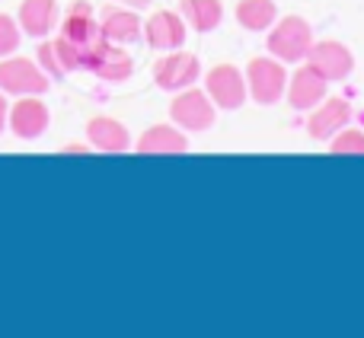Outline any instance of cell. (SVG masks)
Wrapping results in <instances>:
<instances>
[{
  "label": "cell",
  "mask_w": 364,
  "mask_h": 338,
  "mask_svg": "<svg viewBox=\"0 0 364 338\" xmlns=\"http://www.w3.org/2000/svg\"><path fill=\"white\" fill-rule=\"evenodd\" d=\"M314 45V29L304 16H284L275 19L269 29V55L284 64L307 61V51Z\"/></svg>",
  "instance_id": "obj_1"
},
{
  "label": "cell",
  "mask_w": 364,
  "mask_h": 338,
  "mask_svg": "<svg viewBox=\"0 0 364 338\" xmlns=\"http://www.w3.org/2000/svg\"><path fill=\"white\" fill-rule=\"evenodd\" d=\"M246 93L252 96V102L259 106H275L278 99L288 89V70H284V61L265 55V58H252L246 64Z\"/></svg>",
  "instance_id": "obj_2"
},
{
  "label": "cell",
  "mask_w": 364,
  "mask_h": 338,
  "mask_svg": "<svg viewBox=\"0 0 364 338\" xmlns=\"http://www.w3.org/2000/svg\"><path fill=\"white\" fill-rule=\"evenodd\" d=\"M48 80L51 77L29 58L6 55L0 61V93L6 96H16V99L19 96H42L48 89Z\"/></svg>",
  "instance_id": "obj_3"
},
{
  "label": "cell",
  "mask_w": 364,
  "mask_h": 338,
  "mask_svg": "<svg viewBox=\"0 0 364 338\" xmlns=\"http://www.w3.org/2000/svg\"><path fill=\"white\" fill-rule=\"evenodd\" d=\"M214 102L205 89L186 87L173 96L170 102V119L173 125H179L182 131H208L214 125Z\"/></svg>",
  "instance_id": "obj_4"
},
{
  "label": "cell",
  "mask_w": 364,
  "mask_h": 338,
  "mask_svg": "<svg viewBox=\"0 0 364 338\" xmlns=\"http://www.w3.org/2000/svg\"><path fill=\"white\" fill-rule=\"evenodd\" d=\"M58 29H61L58 36L68 38V42L83 55V61H87L90 48H93L96 42H102L100 19L93 16V6H90L87 0H77V4H70V10L64 13V23H58Z\"/></svg>",
  "instance_id": "obj_5"
},
{
  "label": "cell",
  "mask_w": 364,
  "mask_h": 338,
  "mask_svg": "<svg viewBox=\"0 0 364 338\" xmlns=\"http://www.w3.org/2000/svg\"><path fill=\"white\" fill-rule=\"evenodd\" d=\"M205 93L218 109H240L246 102V74L233 64H218L205 74Z\"/></svg>",
  "instance_id": "obj_6"
},
{
  "label": "cell",
  "mask_w": 364,
  "mask_h": 338,
  "mask_svg": "<svg viewBox=\"0 0 364 338\" xmlns=\"http://www.w3.org/2000/svg\"><path fill=\"white\" fill-rule=\"evenodd\" d=\"M198 77H201L198 58L188 55V51H179V48L164 55L154 64V83H157L160 89H166V93H179V89H186V87H195Z\"/></svg>",
  "instance_id": "obj_7"
},
{
  "label": "cell",
  "mask_w": 364,
  "mask_h": 338,
  "mask_svg": "<svg viewBox=\"0 0 364 338\" xmlns=\"http://www.w3.org/2000/svg\"><path fill=\"white\" fill-rule=\"evenodd\" d=\"M83 70L96 74L100 80H106V83H122V80L132 77L134 61H132L128 51H122V45L106 42V38H102V42H96L93 48H90L87 61H83Z\"/></svg>",
  "instance_id": "obj_8"
},
{
  "label": "cell",
  "mask_w": 364,
  "mask_h": 338,
  "mask_svg": "<svg viewBox=\"0 0 364 338\" xmlns=\"http://www.w3.org/2000/svg\"><path fill=\"white\" fill-rule=\"evenodd\" d=\"M352 102L342 96H326L316 109H310L307 119V134L314 141H333L342 128L352 125Z\"/></svg>",
  "instance_id": "obj_9"
},
{
  "label": "cell",
  "mask_w": 364,
  "mask_h": 338,
  "mask_svg": "<svg viewBox=\"0 0 364 338\" xmlns=\"http://www.w3.org/2000/svg\"><path fill=\"white\" fill-rule=\"evenodd\" d=\"M284 96H288V102L294 109L310 112V109H316L329 96V80L314 67V64H301V67L288 77V89H284Z\"/></svg>",
  "instance_id": "obj_10"
},
{
  "label": "cell",
  "mask_w": 364,
  "mask_h": 338,
  "mask_svg": "<svg viewBox=\"0 0 364 338\" xmlns=\"http://www.w3.org/2000/svg\"><path fill=\"white\" fill-rule=\"evenodd\" d=\"M307 64H314L329 83L333 80H348L355 70V58L352 51L346 48L336 38H323V42H314L307 51Z\"/></svg>",
  "instance_id": "obj_11"
},
{
  "label": "cell",
  "mask_w": 364,
  "mask_h": 338,
  "mask_svg": "<svg viewBox=\"0 0 364 338\" xmlns=\"http://www.w3.org/2000/svg\"><path fill=\"white\" fill-rule=\"evenodd\" d=\"M48 121H51V112L42 102V96H19V102H13V109H10L6 125L13 128V134L19 141H36L45 134Z\"/></svg>",
  "instance_id": "obj_12"
},
{
  "label": "cell",
  "mask_w": 364,
  "mask_h": 338,
  "mask_svg": "<svg viewBox=\"0 0 364 338\" xmlns=\"http://www.w3.org/2000/svg\"><path fill=\"white\" fill-rule=\"evenodd\" d=\"M144 38L154 51H176L186 42V19L182 13L173 10H157L151 19L144 23Z\"/></svg>",
  "instance_id": "obj_13"
},
{
  "label": "cell",
  "mask_w": 364,
  "mask_h": 338,
  "mask_svg": "<svg viewBox=\"0 0 364 338\" xmlns=\"http://www.w3.org/2000/svg\"><path fill=\"white\" fill-rule=\"evenodd\" d=\"M100 29H102V38H106V42H115V45H132L144 36V23L138 19V10L122 6V4H112L102 10Z\"/></svg>",
  "instance_id": "obj_14"
},
{
  "label": "cell",
  "mask_w": 364,
  "mask_h": 338,
  "mask_svg": "<svg viewBox=\"0 0 364 338\" xmlns=\"http://www.w3.org/2000/svg\"><path fill=\"white\" fill-rule=\"evenodd\" d=\"M19 29L32 38H48L61 23L58 0H23L19 4Z\"/></svg>",
  "instance_id": "obj_15"
},
{
  "label": "cell",
  "mask_w": 364,
  "mask_h": 338,
  "mask_svg": "<svg viewBox=\"0 0 364 338\" xmlns=\"http://www.w3.org/2000/svg\"><path fill=\"white\" fill-rule=\"evenodd\" d=\"M186 151L188 138L179 125H154L138 138V153H147V157H176V153Z\"/></svg>",
  "instance_id": "obj_16"
},
{
  "label": "cell",
  "mask_w": 364,
  "mask_h": 338,
  "mask_svg": "<svg viewBox=\"0 0 364 338\" xmlns=\"http://www.w3.org/2000/svg\"><path fill=\"white\" fill-rule=\"evenodd\" d=\"M87 141H90V147H96V151H102V153H125L128 147H132V134H128V128L122 125V121L109 119V115H96V119H90Z\"/></svg>",
  "instance_id": "obj_17"
},
{
  "label": "cell",
  "mask_w": 364,
  "mask_h": 338,
  "mask_svg": "<svg viewBox=\"0 0 364 338\" xmlns=\"http://www.w3.org/2000/svg\"><path fill=\"white\" fill-rule=\"evenodd\" d=\"M179 13L186 26L195 32H211L224 23V4L220 0H179Z\"/></svg>",
  "instance_id": "obj_18"
},
{
  "label": "cell",
  "mask_w": 364,
  "mask_h": 338,
  "mask_svg": "<svg viewBox=\"0 0 364 338\" xmlns=\"http://www.w3.org/2000/svg\"><path fill=\"white\" fill-rule=\"evenodd\" d=\"M278 19L275 0H240L237 4V23L250 32H265Z\"/></svg>",
  "instance_id": "obj_19"
},
{
  "label": "cell",
  "mask_w": 364,
  "mask_h": 338,
  "mask_svg": "<svg viewBox=\"0 0 364 338\" xmlns=\"http://www.w3.org/2000/svg\"><path fill=\"white\" fill-rule=\"evenodd\" d=\"M329 151L339 153V157H361L364 153V131H358V128H342V131L329 141Z\"/></svg>",
  "instance_id": "obj_20"
},
{
  "label": "cell",
  "mask_w": 364,
  "mask_h": 338,
  "mask_svg": "<svg viewBox=\"0 0 364 338\" xmlns=\"http://www.w3.org/2000/svg\"><path fill=\"white\" fill-rule=\"evenodd\" d=\"M19 38H23L19 23L13 16H6V13H0V58L13 55L19 48Z\"/></svg>",
  "instance_id": "obj_21"
},
{
  "label": "cell",
  "mask_w": 364,
  "mask_h": 338,
  "mask_svg": "<svg viewBox=\"0 0 364 338\" xmlns=\"http://www.w3.org/2000/svg\"><path fill=\"white\" fill-rule=\"evenodd\" d=\"M38 67L45 70L48 77H64V67H61V61H58V51H55V42H45L42 38V45H38Z\"/></svg>",
  "instance_id": "obj_22"
},
{
  "label": "cell",
  "mask_w": 364,
  "mask_h": 338,
  "mask_svg": "<svg viewBox=\"0 0 364 338\" xmlns=\"http://www.w3.org/2000/svg\"><path fill=\"white\" fill-rule=\"evenodd\" d=\"M6 119H10V106H6V93H0V134L6 128Z\"/></svg>",
  "instance_id": "obj_23"
},
{
  "label": "cell",
  "mask_w": 364,
  "mask_h": 338,
  "mask_svg": "<svg viewBox=\"0 0 364 338\" xmlns=\"http://www.w3.org/2000/svg\"><path fill=\"white\" fill-rule=\"evenodd\" d=\"M61 153H68V157H83V153H90V147H83V144H68Z\"/></svg>",
  "instance_id": "obj_24"
},
{
  "label": "cell",
  "mask_w": 364,
  "mask_h": 338,
  "mask_svg": "<svg viewBox=\"0 0 364 338\" xmlns=\"http://www.w3.org/2000/svg\"><path fill=\"white\" fill-rule=\"evenodd\" d=\"M112 4H122V6H132V10H144L151 0H112Z\"/></svg>",
  "instance_id": "obj_25"
}]
</instances>
